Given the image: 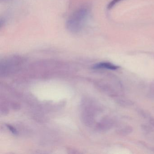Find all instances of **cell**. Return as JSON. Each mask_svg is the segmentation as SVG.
I'll return each mask as SVG.
<instances>
[{"label":"cell","mask_w":154,"mask_h":154,"mask_svg":"<svg viewBox=\"0 0 154 154\" xmlns=\"http://www.w3.org/2000/svg\"><path fill=\"white\" fill-rule=\"evenodd\" d=\"M89 12V9L86 7L80 8L75 11L67 20L68 29L74 33L80 31L85 23Z\"/></svg>","instance_id":"cell-1"},{"label":"cell","mask_w":154,"mask_h":154,"mask_svg":"<svg viewBox=\"0 0 154 154\" xmlns=\"http://www.w3.org/2000/svg\"><path fill=\"white\" fill-rule=\"evenodd\" d=\"M94 68L95 69H103H103H109V70H115L119 68V66L112 64L111 63L103 62V63H99L95 65L94 66Z\"/></svg>","instance_id":"cell-2"},{"label":"cell","mask_w":154,"mask_h":154,"mask_svg":"<svg viewBox=\"0 0 154 154\" xmlns=\"http://www.w3.org/2000/svg\"><path fill=\"white\" fill-rule=\"evenodd\" d=\"M122 0H112L109 4H108V9H111L112 8V7H114L117 3H119L120 2L122 1Z\"/></svg>","instance_id":"cell-3"},{"label":"cell","mask_w":154,"mask_h":154,"mask_svg":"<svg viewBox=\"0 0 154 154\" xmlns=\"http://www.w3.org/2000/svg\"><path fill=\"white\" fill-rule=\"evenodd\" d=\"M8 127L9 129L11 131V132H12V133H15V134H16V133H17V131H16V130H15V129H14V128H13V127L10 126H8Z\"/></svg>","instance_id":"cell-4"}]
</instances>
